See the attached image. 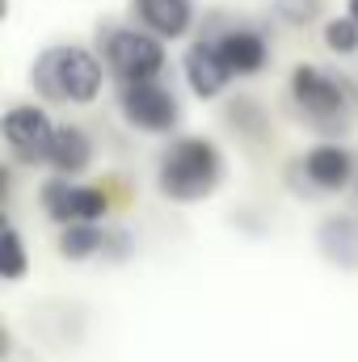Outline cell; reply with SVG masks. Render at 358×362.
I'll return each mask as SVG.
<instances>
[{"instance_id":"obj_1","label":"cell","mask_w":358,"mask_h":362,"mask_svg":"<svg viewBox=\"0 0 358 362\" xmlns=\"http://www.w3.org/2000/svg\"><path fill=\"white\" fill-rule=\"evenodd\" d=\"M105 85L101 51L85 42H51L30 64V89L51 105H93Z\"/></svg>"},{"instance_id":"obj_2","label":"cell","mask_w":358,"mask_h":362,"mask_svg":"<svg viewBox=\"0 0 358 362\" xmlns=\"http://www.w3.org/2000/svg\"><path fill=\"white\" fill-rule=\"evenodd\" d=\"M219 185H224V152L207 135H173L156 156V189L178 206L207 202Z\"/></svg>"},{"instance_id":"obj_3","label":"cell","mask_w":358,"mask_h":362,"mask_svg":"<svg viewBox=\"0 0 358 362\" xmlns=\"http://www.w3.org/2000/svg\"><path fill=\"white\" fill-rule=\"evenodd\" d=\"M287 93L295 114L321 135V139H337L350 127V89L346 81H337L333 72L316 68V64H295L287 76Z\"/></svg>"},{"instance_id":"obj_4","label":"cell","mask_w":358,"mask_h":362,"mask_svg":"<svg viewBox=\"0 0 358 362\" xmlns=\"http://www.w3.org/2000/svg\"><path fill=\"white\" fill-rule=\"evenodd\" d=\"M101 64L118 85H144L161 81L169 68V51L156 34L139 25H105L101 34Z\"/></svg>"},{"instance_id":"obj_5","label":"cell","mask_w":358,"mask_h":362,"mask_svg":"<svg viewBox=\"0 0 358 362\" xmlns=\"http://www.w3.org/2000/svg\"><path fill=\"white\" fill-rule=\"evenodd\" d=\"M287 181L295 194H342L358 181V156L337 139H316L299 160H291Z\"/></svg>"},{"instance_id":"obj_6","label":"cell","mask_w":358,"mask_h":362,"mask_svg":"<svg viewBox=\"0 0 358 362\" xmlns=\"http://www.w3.org/2000/svg\"><path fill=\"white\" fill-rule=\"evenodd\" d=\"M118 114L131 131L139 135H178L181 127V101L178 93L161 81H144V85H118Z\"/></svg>"},{"instance_id":"obj_7","label":"cell","mask_w":358,"mask_h":362,"mask_svg":"<svg viewBox=\"0 0 358 362\" xmlns=\"http://www.w3.org/2000/svg\"><path fill=\"white\" fill-rule=\"evenodd\" d=\"M55 118L34 105V101H17L4 110L0 118V139L8 148V156L17 165H47V152H51V139H55Z\"/></svg>"},{"instance_id":"obj_8","label":"cell","mask_w":358,"mask_h":362,"mask_svg":"<svg viewBox=\"0 0 358 362\" xmlns=\"http://www.w3.org/2000/svg\"><path fill=\"white\" fill-rule=\"evenodd\" d=\"M38 206L59 228L101 223L110 215V194L101 185H81V181H72V177H47L42 189H38Z\"/></svg>"},{"instance_id":"obj_9","label":"cell","mask_w":358,"mask_h":362,"mask_svg":"<svg viewBox=\"0 0 358 362\" xmlns=\"http://www.w3.org/2000/svg\"><path fill=\"white\" fill-rule=\"evenodd\" d=\"M181 76H185V89L194 93L198 101H215V97H224L228 85L236 81L232 68H228L224 55H219L215 34H202V38H194V42L185 47V55H181Z\"/></svg>"},{"instance_id":"obj_10","label":"cell","mask_w":358,"mask_h":362,"mask_svg":"<svg viewBox=\"0 0 358 362\" xmlns=\"http://www.w3.org/2000/svg\"><path fill=\"white\" fill-rule=\"evenodd\" d=\"M215 42H219L224 64L232 68V76H262L270 68V42H266V34L253 30V25L215 30Z\"/></svg>"},{"instance_id":"obj_11","label":"cell","mask_w":358,"mask_h":362,"mask_svg":"<svg viewBox=\"0 0 358 362\" xmlns=\"http://www.w3.org/2000/svg\"><path fill=\"white\" fill-rule=\"evenodd\" d=\"M131 17L139 30L156 34L161 42H178L194 30V0H131Z\"/></svg>"},{"instance_id":"obj_12","label":"cell","mask_w":358,"mask_h":362,"mask_svg":"<svg viewBox=\"0 0 358 362\" xmlns=\"http://www.w3.org/2000/svg\"><path fill=\"white\" fill-rule=\"evenodd\" d=\"M47 169L55 177H81L93 169V139L85 127L76 122H59L55 127V139H51V152H47Z\"/></svg>"},{"instance_id":"obj_13","label":"cell","mask_w":358,"mask_h":362,"mask_svg":"<svg viewBox=\"0 0 358 362\" xmlns=\"http://www.w3.org/2000/svg\"><path fill=\"white\" fill-rule=\"evenodd\" d=\"M316 249L329 266L337 270H358V219L337 211L316 223Z\"/></svg>"},{"instance_id":"obj_14","label":"cell","mask_w":358,"mask_h":362,"mask_svg":"<svg viewBox=\"0 0 358 362\" xmlns=\"http://www.w3.org/2000/svg\"><path fill=\"white\" fill-rule=\"evenodd\" d=\"M224 122L245 144H270V114L258 97H232L224 105Z\"/></svg>"},{"instance_id":"obj_15","label":"cell","mask_w":358,"mask_h":362,"mask_svg":"<svg viewBox=\"0 0 358 362\" xmlns=\"http://www.w3.org/2000/svg\"><path fill=\"white\" fill-rule=\"evenodd\" d=\"M55 249H59V257H68V262H93V257H101V249H105V228H101V223H72V228H59Z\"/></svg>"},{"instance_id":"obj_16","label":"cell","mask_w":358,"mask_h":362,"mask_svg":"<svg viewBox=\"0 0 358 362\" xmlns=\"http://www.w3.org/2000/svg\"><path fill=\"white\" fill-rule=\"evenodd\" d=\"M321 42H325V51H333V55H358V21L350 13L329 17V21L321 25Z\"/></svg>"},{"instance_id":"obj_17","label":"cell","mask_w":358,"mask_h":362,"mask_svg":"<svg viewBox=\"0 0 358 362\" xmlns=\"http://www.w3.org/2000/svg\"><path fill=\"white\" fill-rule=\"evenodd\" d=\"M30 270V253H25V240L13 223H4V249H0V278L4 282H21Z\"/></svg>"},{"instance_id":"obj_18","label":"cell","mask_w":358,"mask_h":362,"mask_svg":"<svg viewBox=\"0 0 358 362\" xmlns=\"http://www.w3.org/2000/svg\"><path fill=\"white\" fill-rule=\"evenodd\" d=\"M270 8L282 25H295V30L325 17V0H270Z\"/></svg>"},{"instance_id":"obj_19","label":"cell","mask_w":358,"mask_h":362,"mask_svg":"<svg viewBox=\"0 0 358 362\" xmlns=\"http://www.w3.org/2000/svg\"><path fill=\"white\" fill-rule=\"evenodd\" d=\"M135 253V236L127 228H105V249H101V262H127Z\"/></svg>"},{"instance_id":"obj_20","label":"cell","mask_w":358,"mask_h":362,"mask_svg":"<svg viewBox=\"0 0 358 362\" xmlns=\"http://www.w3.org/2000/svg\"><path fill=\"white\" fill-rule=\"evenodd\" d=\"M346 13H350V17L358 21V0H350V4H346Z\"/></svg>"},{"instance_id":"obj_21","label":"cell","mask_w":358,"mask_h":362,"mask_svg":"<svg viewBox=\"0 0 358 362\" xmlns=\"http://www.w3.org/2000/svg\"><path fill=\"white\" fill-rule=\"evenodd\" d=\"M354 189H358V181H354Z\"/></svg>"}]
</instances>
